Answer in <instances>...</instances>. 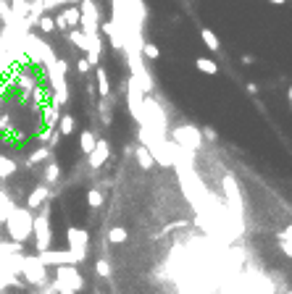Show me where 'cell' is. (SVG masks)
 Instances as JSON below:
<instances>
[{"label":"cell","mask_w":292,"mask_h":294,"mask_svg":"<svg viewBox=\"0 0 292 294\" xmlns=\"http://www.w3.org/2000/svg\"><path fill=\"white\" fill-rule=\"evenodd\" d=\"M6 231L11 237V242H19V244H24L29 237H32V210L27 208H16L6 215Z\"/></svg>","instance_id":"6da1fadb"},{"label":"cell","mask_w":292,"mask_h":294,"mask_svg":"<svg viewBox=\"0 0 292 294\" xmlns=\"http://www.w3.org/2000/svg\"><path fill=\"white\" fill-rule=\"evenodd\" d=\"M166 137H171V142H174L176 147H182V150H187V152H197L200 147H203V134H200L197 126H190V124L169 129Z\"/></svg>","instance_id":"7a4b0ae2"},{"label":"cell","mask_w":292,"mask_h":294,"mask_svg":"<svg viewBox=\"0 0 292 294\" xmlns=\"http://www.w3.org/2000/svg\"><path fill=\"white\" fill-rule=\"evenodd\" d=\"M56 291H82L84 289V279L77 270V265H56Z\"/></svg>","instance_id":"3957f363"},{"label":"cell","mask_w":292,"mask_h":294,"mask_svg":"<svg viewBox=\"0 0 292 294\" xmlns=\"http://www.w3.org/2000/svg\"><path fill=\"white\" fill-rule=\"evenodd\" d=\"M48 210H50V208H45L40 215H32V234H34V247H37V252L50 250V242H53Z\"/></svg>","instance_id":"277c9868"},{"label":"cell","mask_w":292,"mask_h":294,"mask_svg":"<svg viewBox=\"0 0 292 294\" xmlns=\"http://www.w3.org/2000/svg\"><path fill=\"white\" fill-rule=\"evenodd\" d=\"M84 258H87V252H79V250H45V252H37V260L45 268L48 265H79Z\"/></svg>","instance_id":"5b68a950"},{"label":"cell","mask_w":292,"mask_h":294,"mask_svg":"<svg viewBox=\"0 0 292 294\" xmlns=\"http://www.w3.org/2000/svg\"><path fill=\"white\" fill-rule=\"evenodd\" d=\"M19 265H21V273H24V279H27L29 284L40 286V284L48 281V268H45V265L37 260V255H24V258H19Z\"/></svg>","instance_id":"8992f818"},{"label":"cell","mask_w":292,"mask_h":294,"mask_svg":"<svg viewBox=\"0 0 292 294\" xmlns=\"http://www.w3.org/2000/svg\"><path fill=\"white\" fill-rule=\"evenodd\" d=\"M224 194H227V200H229V213L234 215V221L242 229V197H240L234 176H224Z\"/></svg>","instance_id":"52a82bcc"},{"label":"cell","mask_w":292,"mask_h":294,"mask_svg":"<svg viewBox=\"0 0 292 294\" xmlns=\"http://www.w3.org/2000/svg\"><path fill=\"white\" fill-rule=\"evenodd\" d=\"M142 97H145V95H142V89L137 87V82L129 79V82H126V103H129V113L137 119L140 126L145 124V119H142Z\"/></svg>","instance_id":"ba28073f"},{"label":"cell","mask_w":292,"mask_h":294,"mask_svg":"<svg viewBox=\"0 0 292 294\" xmlns=\"http://www.w3.org/2000/svg\"><path fill=\"white\" fill-rule=\"evenodd\" d=\"M53 21H56V29H74V27H79V8L77 6H63V11Z\"/></svg>","instance_id":"9c48e42d"},{"label":"cell","mask_w":292,"mask_h":294,"mask_svg":"<svg viewBox=\"0 0 292 294\" xmlns=\"http://www.w3.org/2000/svg\"><path fill=\"white\" fill-rule=\"evenodd\" d=\"M111 158V147H108V142L105 140H98L95 142V147H93V152L87 155V163H89V168H103V163Z\"/></svg>","instance_id":"30bf717a"},{"label":"cell","mask_w":292,"mask_h":294,"mask_svg":"<svg viewBox=\"0 0 292 294\" xmlns=\"http://www.w3.org/2000/svg\"><path fill=\"white\" fill-rule=\"evenodd\" d=\"M66 239H69V250H79V252H87L89 234H87L84 229H77V226H69V231H66Z\"/></svg>","instance_id":"8fae6325"},{"label":"cell","mask_w":292,"mask_h":294,"mask_svg":"<svg viewBox=\"0 0 292 294\" xmlns=\"http://www.w3.org/2000/svg\"><path fill=\"white\" fill-rule=\"evenodd\" d=\"M48 197H50L48 184H37V187L29 192V197H27V210H37V208H42L45 202H48Z\"/></svg>","instance_id":"7c38bea8"},{"label":"cell","mask_w":292,"mask_h":294,"mask_svg":"<svg viewBox=\"0 0 292 294\" xmlns=\"http://www.w3.org/2000/svg\"><path fill=\"white\" fill-rule=\"evenodd\" d=\"M134 158H137V163H140V168H142V171H150V168L155 166L150 150H148L142 142H140V145H134Z\"/></svg>","instance_id":"4fadbf2b"},{"label":"cell","mask_w":292,"mask_h":294,"mask_svg":"<svg viewBox=\"0 0 292 294\" xmlns=\"http://www.w3.org/2000/svg\"><path fill=\"white\" fill-rule=\"evenodd\" d=\"M95 84H98V92L108 100L111 97V82H108V74L103 66H95Z\"/></svg>","instance_id":"5bb4252c"},{"label":"cell","mask_w":292,"mask_h":294,"mask_svg":"<svg viewBox=\"0 0 292 294\" xmlns=\"http://www.w3.org/2000/svg\"><path fill=\"white\" fill-rule=\"evenodd\" d=\"M74 129H77V119L71 116V113H63V116L58 119L56 131L61 134V137H69V134H74Z\"/></svg>","instance_id":"9a60e30c"},{"label":"cell","mask_w":292,"mask_h":294,"mask_svg":"<svg viewBox=\"0 0 292 294\" xmlns=\"http://www.w3.org/2000/svg\"><path fill=\"white\" fill-rule=\"evenodd\" d=\"M200 40H203L206 42V48L211 50V53H218L221 50V42H218V37H216V32L213 29H200Z\"/></svg>","instance_id":"2e32d148"},{"label":"cell","mask_w":292,"mask_h":294,"mask_svg":"<svg viewBox=\"0 0 292 294\" xmlns=\"http://www.w3.org/2000/svg\"><path fill=\"white\" fill-rule=\"evenodd\" d=\"M95 142H98V137H95V134L93 131H82L79 134V150L84 152V155H89V152H93V147H95Z\"/></svg>","instance_id":"e0dca14e"},{"label":"cell","mask_w":292,"mask_h":294,"mask_svg":"<svg viewBox=\"0 0 292 294\" xmlns=\"http://www.w3.org/2000/svg\"><path fill=\"white\" fill-rule=\"evenodd\" d=\"M69 42L74 45L77 50H82V53H87V48H89V42H87V37L82 34V29H69Z\"/></svg>","instance_id":"ac0fdd59"},{"label":"cell","mask_w":292,"mask_h":294,"mask_svg":"<svg viewBox=\"0 0 292 294\" xmlns=\"http://www.w3.org/2000/svg\"><path fill=\"white\" fill-rule=\"evenodd\" d=\"M195 66H197V71H203V74H208V76L218 74V63H216V61H211V58H197V61H195Z\"/></svg>","instance_id":"d6986e66"},{"label":"cell","mask_w":292,"mask_h":294,"mask_svg":"<svg viewBox=\"0 0 292 294\" xmlns=\"http://www.w3.org/2000/svg\"><path fill=\"white\" fill-rule=\"evenodd\" d=\"M45 184H56L58 182V179H61V166L56 163V161H50L48 166H45Z\"/></svg>","instance_id":"ffe728a7"},{"label":"cell","mask_w":292,"mask_h":294,"mask_svg":"<svg viewBox=\"0 0 292 294\" xmlns=\"http://www.w3.org/2000/svg\"><path fill=\"white\" fill-rule=\"evenodd\" d=\"M279 247H282L284 258H289V255H292V229H289V226H287L284 231H279Z\"/></svg>","instance_id":"44dd1931"},{"label":"cell","mask_w":292,"mask_h":294,"mask_svg":"<svg viewBox=\"0 0 292 294\" xmlns=\"http://www.w3.org/2000/svg\"><path fill=\"white\" fill-rule=\"evenodd\" d=\"M16 173V161H11V158L0 155V179H11Z\"/></svg>","instance_id":"7402d4cb"},{"label":"cell","mask_w":292,"mask_h":294,"mask_svg":"<svg viewBox=\"0 0 292 294\" xmlns=\"http://www.w3.org/2000/svg\"><path fill=\"white\" fill-rule=\"evenodd\" d=\"M140 55H145L150 61H158L161 58V48H158V45H153V42H142L140 45Z\"/></svg>","instance_id":"603a6c76"},{"label":"cell","mask_w":292,"mask_h":294,"mask_svg":"<svg viewBox=\"0 0 292 294\" xmlns=\"http://www.w3.org/2000/svg\"><path fill=\"white\" fill-rule=\"evenodd\" d=\"M129 239V231L124 229V226H114V229L108 231V242H114V244H121Z\"/></svg>","instance_id":"cb8c5ba5"},{"label":"cell","mask_w":292,"mask_h":294,"mask_svg":"<svg viewBox=\"0 0 292 294\" xmlns=\"http://www.w3.org/2000/svg\"><path fill=\"white\" fill-rule=\"evenodd\" d=\"M50 158V147H37L29 158H27V163L29 166H37V163H42V161H48Z\"/></svg>","instance_id":"d4e9b609"},{"label":"cell","mask_w":292,"mask_h":294,"mask_svg":"<svg viewBox=\"0 0 292 294\" xmlns=\"http://www.w3.org/2000/svg\"><path fill=\"white\" fill-rule=\"evenodd\" d=\"M37 27H40V32H45V34H53V32H56V21H53V16L42 13V16L37 18Z\"/></svg>","instance_id":"484cf974"},{"label":"cell","mask_w":292,"mask_h":294,"mask_svg":"<svg viewBox=\"0 0 292 294\" xmlns=\"http://www.w3.org/2000/svg\"><path fill=\"white\" fill-rule=\"evenodd\" d=\"M19 252H24V244H19V242H3L0 244V255H19Z\"/></svg>","instance_id":"4316f807"},{"label":"cell","mask_w":292,"mask_h":294,"mask_svg":"<svg viewBox=\"0 0 292 294\" xmlns=\"http://www.w3.org/2000/svg\"><path fill=\"white\" fill-rule=\"evenodd\" d=\"M87 205L93 208V210H98V208L103 205V192H100V189H89V192H87Z\"/></svg>","instance_id":"83f0119b"},{"label":"cell","mask_w":292,"mask_h":294,"mask_svg":"<svg viewBox=\"0 0 292 294\" xmlns=\"http://www.w3.org/2000/svg\"><path fill=\"white\" fill-rule=\"evenodd\" d=\"M95 273H98L100 279H111V263H108L105 258H100V260L95 263Z\"/></svg>","instance_id":"f1b7e54d"},{"label":"cell","mask_w":292,"mask_h":294,"mask_svg":"<svg viewBox=\"0 0 292 294\" xmlns=\"http://www.w3.org/2000/svg\"><path fill=\"white\" fill-rule=\"evenodd\" d=\"M77 71H79V74H89V71H93V66L87 63V58H79V61H77Z\"/></svg>","instance_id":"f546056e"},{"label":"cell","mask_w":292,"mask_h":294,"mask_svg":"<svg viewBox=\"0 0 292 294\" xmlns=\"http://www.w3.org/2000/svg\"><path fill=\"white\" fill-rule=\"evenodd\" d=\"M82 0H56V6H77Z\"/></svg>","instance_id":"4dcf8cb0"},{"label":"cell","mask_w":292,"mask_h":294,"mask_svg":"<svg viewBox=\"0 0 292 294\" xmlns=\"http://www.w3.org/2000/svg\"><path fill=\"white\" fill-rule=\"evenodd\" d=\"M200 134H203V137H208V140H216V131H213V129H208V126H206L203 131H200Z\"/></svg>","instance_id":"1f68e13d"},{"label":"cell","mask_w":292,"mask_h":294,"mask_svg":"<svg viewBox=\"0 0 292 294\" xmlns=\"http://www.w3.org/2000/svg\"><path fill=\"white\" fill-rule=\"evenodd\" d=\"M268 3H271V6H284L287 0H268Z\"/></svg>","instance_id":"d6a6232c"},{"label":"cell","mask_w":292,"mask_h":294,"mask_svg":"<svg viewBox=\"0 0 292 294\" xmlns=\"http://www.w3.org/2000/svg\"><path fill=\"white\" fill-rule=\"evenodd\" d=\"M63 294H77V291H63Z\"/></svg>","instance_id":"836d02e7"},{"label":"cell","mask_w":292,"mask_h":294,"mask_svg":"<svg viewBox=\"0 0 292 294\" xmlns=\"http://www.w3.org/2000/svg\"><path fill=\"white\" fill-rule=\"evenodd\" d=\"M93 294H100V291H93Z\"/></svg>","instance_id":"e575fe53"},{"label":"cell","mask_w":292,"mask_h":294,"mask_svg":"<svg viewBox=\"0 0 292 294\" xmlns=\"http://www.w3.org/2000/svg\"><path fill=\"white\" fill-rule=\"evenodd\" d=\"M284 294H289V291H284Z\"/></svg>","instance_id":"d590c367"}]
</instances>
